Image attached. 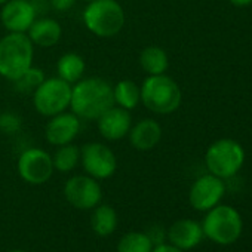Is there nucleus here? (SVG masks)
I'll use <instances>...</instances> for the list:
<instances>
[{
	"instance_id": "1",
	"label": "nucleus",
	"mask_w": 252,
	"mask_h": 252,
	"mask_svg": "<svg viewBox=\"0 0 252 252\" xmlns=\"http://www.w3.org/2000/svg\"><path fill=\"white\" fill-rule=\"evenodd\" d=\"M113 105V85L102 77H83L71 88L70 110L82 120H96Z\"/></svg>"
},
{
	"instance_id": "2",
	"label": "nucleus",
	"mask_w": 252,
	"mask_h": 252,
	"mask_svg": "<svg viewBox=\"0 0 252 252\" xmlns=\"http://www.w3.org/2000/svg\"><path fill=\"white\" fill-rule=\"evenodd\" d=\"M82 21L91 34L111 39L123 30L126 15L117 0H91L82 12Z\"/></svg>"
},
{
	"instance_id": "3",
	"label": "nucleus",
	"mask_w": 252,
	"mask_h": 252,
	"mask_svg": "<svg viewBox=\"0 0 252 252\" xmlns=\"http://www.w3.org/2000/svg\"><path fill=\"white\" fill-rule=\"evenodd\" d=\"M141 88V104L152 113L166 116L175 113L183 102L180 85L166 73L147 76Z\"/></svg>"
},
{
	"instance_id": "4",
	"label": "nucleus",
	"mask_w": 252,
	"mask_h": 252,
	"mask_svg": "<svg viewBox=\"0 0 252 252\" xmlns=\"http://www.w3.org/2000/svg\"><path fill=\"white\" fill-rule=\"evenodd\" d=\"M34 45L27 33H6L0 39V77L15 82L32 65Z\"/></svg>"
},
{
	"instance_id": "5",
	"label": "nucleus",
	"mask_w": 252,
	"mask_h": 252,
	"mask_svg": "<svg viewBox=\"0 0 252 252\" xmlns=\"http://www.w3.org/2000/svg\"><path fill=\"white\" fill-rule=\"evenodd\" d=\"M203 236L218 245L234 243L243 230V221L237 209L230 205L218 203L206 211L202 222Z\"/></svg>"
},
{
	"instance_id": "6",
	"label": "nucleus",
	"mask_w": 252,
	"mask_h": 252,
	"mask_svg": "<svg viewBox=\"0 0 252 252\" xmlns=\"http://www.w3.org/2000/svg\"><path fill=\"white\" fill-rule=\"evenodd\" d=\"M245 149L231 138L214 141L205 153V165L208 172L221 178H233L245 163Z\"/></svg>"
},
{
	"instance_id": "7",
	"label": "nucleus",
	"mask_w": 252,
	"mask_h": 252,
	"mask_svg": "<svg viewBox=\"0 0 252 252\" xmlns=\"http://www.w3.org/2000/svg\"><path fill=\"white\" fill-rule=\"evenodd\" d=\"M71 85L55 77H46L39 88L32 94V102L34 110L45 116L52 117L58 113L70 110L71 101Z\"/></svg>"
},
{
	"instance_id": "8",
	"label": "nucleus",
	"mask_w": 252,
	"mask_h": 252,
	"mask_svg": "<svg viewBox=\"0 0 252 252\" xmlns=\"http://www.w3.org/2000/svg\"><path fill=\"white\" fill-rule=\"evenodd\" d=\"M80 165L86 175L101 181L116 174L117 158L107 144L91 141L80 147Z\"/></svg>"
},
{
	"instance_id": "9",
	"label": "nucleus",
	"mask_w": 252,
	"mask_h": 252,
	"mask_svg": "<svg viewBox=\"0 0 252 252\" xmlns=\"http://www.w3.org/2000/svg\"><path fill=\"white\" fill-rule=\"evenodd\" d=\"M17 169L21 180L32 186H42L48 183L55 171L52 156L40 147L26 149L18 156Z\"/></svg>"
},
{
	"instance_id": "10",
	"label": "nucleus",
	"mask_w": 252,
	"mask_h": 252,
	"mask_svg": "<svg viewBox=\"0 0 252 252\" xmlns=\"http://www.w3.org/2000/svg\"><path fill=\"white\" fill-rule=\"evenodd\" d=\"M65 200L79 211L94 209L101 203L102 189L98 180L89 175H73L64 184Z\"/></svg>"
},
{
	"instance_id": "11",
	"label": "nucleus",
	"mask_w": 252,
	"mask_h": 252,
	"mask_svg": "<svg viewBox=\"0 0 252 252\" xmlns=\"http://www.w3.org/2000/svg\"><path fill=\"white\" fill-rule=\"evenodd\" d=\"M225 194V184L224 180L212 175L205 174L200 175L190 187L189 191V202L190 205L200 212H206L217 206Z\"/></svg>"
},
{
	"instance_id": "12",
	"label": "nucleus",
	"mask_w": 252,
	"mask_h": 252,
	"mask_svg": "<svg viewBox=\"0 0 252 252\" xmlns=\"http://www.w3.org/2000/svg\"><path fill=\"white\" fill-rule=\"evenodd\" d=\"M0 8V23L8 33H27L39 12L33 0H8Z\"/></svg>"
},
{
	"instance_id": "13",
	"label": "nucleus",
	"mask_w": 252,
	"mask_h": 252,
	"mask_svg": "<svg viewBox=\"0 0 252 252\" xmlns=\"http://www.w3.org/2000/svg\"><path fill=\"white\" fill-rule=\"evenodd\" d=\"M48 119L49 120L45 126V140L51 146L60 147L74 143L82 129L80 117H77L71 110H65Z\"/></svg>"
},
{
	"instance_id": "14",
	"label": "nucleus",
	"mask_w": 252,
	"mask_h": 252,
	"mask_svg": "<svg viewBox=\"0 0 252 252\" xmlns=\"http://www.w3.org/2000/svg\"><path fill=\"white\" fill-rule=\"evenodd\" d=\"M95 122L99 135L105 141H119L128 137L132 126V116L131 111L113 105L105 110Z\"/></svg>"
},
{
	"instance_id": "15",
	"label": "nucleus",
	"mask_w": 252,
	"mask_h": 252,
	"mask_svg": "<svg viewBox=\"0 0 252 252\" xmlns=\"http://www.w3.org/2000/svg\"><path fill=\"white\" fill-rule=\"evenodd\" d=\"M162 134V125L156 119L146 117L132 123L131 131L128 134V140L135 150L150 152L160 143Z\"/></svg>"
},
{
	"instance_id": "16",
	"label": "nucleus",
	"mask_w": 252,
	"mask_h": 252,
	"mask_svg": "<svg viewBox=\"0 0 252 252\" xmlns=\"http://www.w3.org/2000/svg\"><path fill=\"white\" fill-rule=\"evenodd\" d=\"M166 237L171 245L177 246L181 251H190L196 248L203 236L202 224L191 220V218H183L175 221L166 231Z\"/></svg>"
},
{
	"instance_id": "17",
	"label": "nucleus",
	"mask_w": 252,
	"mask_h": 252,
	"mask_svg": "<svg viewBox=\"0 0 252 252\" xmlns=\"http://www.w3.org/2000/svg\"><path fill=\"white\" fill-rule=\"evenodd\" d=\"M29 39L34 45V48H52L58 45L63 37V27L61 24L51 17L36 18L32 27L27 32Z\"/></svg>"
},
{
	"instance_id": "18",
	"label": "nucleus",
	"mask_w": 252,
	"mask_h": 252,
	"mask_svg": "<svg viewBox=\"0 0 252 252\" xmlns=\"http://www.w3.org/2000/svg\"><path fill=\"white\" fill-rule=\"evenodd\" d=\"M138 63L147 76L165 74L169 68V57L166 51L158 45L146 46L140 54Z\"/></svg>"
},
{
	"instance_id": "19",
	"label": "nucleus",
	"mask_w": 252,
	"mask_h": 252,
	"mask_svg": "<svg viewBox=\"0 0 252 252\" xmlns=\"http://www.w3.org/2000/svg\"><path fill=\"white\" fill-rule=\"evenodd\" d=\"M86 63L85 58L76 52H67L57 61V76L71 86L85 77Z\"/></svg>"
},
{
	"instance_id": "20",
	"label": "nucleus",
	"mask_w": 252,
	"mask_h": 252,
	"mask_svg": "<svg viewBox=\"0 0 252 252\" xmlns=\"http://www.w3.org/2000/svg\"><path fill=\"white\" fill-rule=\"evenodd\" d=\"M113 101L114 105L128 111L135 110L141 104V88L131 79L119 80L113 85Z\"/></svg>"
},
{
	"instance_id": "21",
	"label": "nucleus",
	"mask_w": 252,
	"mask_h": 252,
	"mask_svg": "<svg viewBox=\"0 0 252 252\" xmlns=\"http://www.w3.org/2000/svg\"><path fill=\"white\" fill-rule=\"evenodd\" d=\"M117 212L111 205H96L91 214V228L95 234L107 237L117 228Z\"/></svg>"
},
{
	"instance_id": "22",
	"label": "nucleus",
	"mask_w": 252,
	"mask_h": 252,
	"mask_svg": "<svg viewBox=\"0 0 252 252\" xmlns=\"http://www.w3.org/2000/svg\"><path fill=\"white\" fill-rule=\"evenodd\" d=\"M54 169L63 174H68L80 165V147L74 146L73 143L57 147L55 153L52 155Z\"/></svg>"
},
{
	"instance_id": "23",
	"label": "nucleus",
	"mask_w": 252,
	"mask_h": 252,
	"mask_svg": "<svg viewBox=\"0 0 252 252\" xmlns=\"http://www.w3.org/2000/svg\"><path fill=\"white\" fill-rule=\"evenodd\" d=\"M153 242L144 231H129L117 243V252H152Z\"/></svg>"
},
{
	"instance_id": "24",
	"label": "nucleus",
	"mask_w": 252,
	"mask_h": 252,
	"mask_svg": "<svg viewBox=\"0 0 252 252\" xmlns=\"http://www.w3.org/2000/svg\"><path fill=\"white\" fill-rule=\"evenodd\" d=\"M46 79L45 76V71L39 67H34L32 65L21 77H18L15 82H12L15 85V89L18 92H23V94H33L39 85Z\"/></svg>"
},
{
	"instance_id": "25",
	"label": "nucleus",
	"mask_w": 252,
	"mask_h": 252,
	"mask_svg": "<svg viewBox=\"0 0 252 252\" xmlns=\"http://www.w3.org/2000/svg\"><path fill=\"white\" fill-rule=\"evenodd\" d=\"M23 129V117L15 111H2L0 114V132L15 135Z\"/></svg>"
},
{
	"instance_id": "26",
	"label": "nucleus",
	"mask_w": 252,
	"mask_h": 252,
	"mask_svg": "<svg viewBox=\"0 0 252 252\" xmlns=\"http://www.w3.org/2000/svg\"><path fill=\"white\" fill-rule=\"evenodd\" d=\"M77 0H48L49 6L57 11V12H67L70 11L74 5H76Z\"/></svg>"
},
{
	"instance_id": "27",
	"label": "nucleus",
	"mask_w": 252,
	"mask_h": 252,
	"mask_svg": "<svg viewBox=\"0 0 252 252\" xmlns=\"http://www.w3.org/2000/svg\"><path fill=\"white\" fill-rule=\"evenodd\" d=\"M152 252H186V251H181L178 249L177 246L171 245V243H159V245H155Z\"/></svg>"
},
{
	"instance_id": "28",
	"label": "nucleus",
	"mask_w": 252,
	"mask_h": 252,
	"mask_svg": "<svg viewBox=\"0 0 252 252\" xmlns=\"http://www.w3.org/2000/svg\"><path fill=\"white\" fill-rule=\"evenodd\" d=\"M228 2L233 6H239V8H245V6H251L252 5V0H228Z\"/></svg>"
},
{
	"instance_id": "29",
	"label": "nucleus",
	"mask_w": 252,
	"mask_h": 252,
	"mask_svg": "<svg viewBox=\"0 0 252 252\" xmlns=\"http://www.w3.org/2000/svg\"><path fill=\"white\" fill-rule=\"evenodd\" d=\"M9 252H27V251H23V249H12V251H9Z\"/></svg>"
},
{
	"instance_id": "30",
	"label": "nucleus",
	"mask_w": 252,
	"mask_h": 252,
	"mask_svg": "<svg viewBox=\"0 0 252 252\" xmlns=\"http://www.w3.org/2000/svg\"><path fill=\"white\" fill-rule=\"evenodd\" d=\"M8 2V0H0V6H2V5H5Z\"/></svg>"
},
{
	"instance_id": "31",
	"label": "nucleus",
	"mask_w": 252,
	"mask_h": 252,
	"mask_svg": "<svg viewBox=\"0 0 252 252\" xmlns=\"http://www.w3.org/2000/svg\"><path fill=\"white\" fill-rule=\"evenodd\" d=\"M83 2H91V0H83Z\"/></svg>"
},
{
	"instance_id": "32",
	"label": "nucleus",
	"mask_w": 252,
	"mask_h": 252,
	"mask_svg": "<svg viewBox=\"0 0 252 252\" xmlns=\"http://www.w3.org/2000/svg\"><path fill=\"white\" fill-rule=\"evenodd\" d=\"M0 114H2V110H0Z\"/></svg>"
},
{
	"instance_id": "33",
	"label": "nucleus",
	"mask_w": 252,
	"mask_h": 252,
	"mask_svg": "<svg viewBox=\"0 0 252 252\" xmlns=\"http://www.w3.org/2000/svg\"><path fill=\"white\" fill-rule=\"evenodd\" d=\"M33 2H36V0H33Z\"/></svg>"
},
{
	"instance_id": "34",
	"label": "nucleus",
	"mask_w": 252,
	"mask_h": 252,
	"mask_svg": "<svg viewBox=\"0 0 252 252\" xmlns=\"http://www.w3.org/2000/svg\"><path fill=\"white\" fill-rule=\"evenodd\" d=\"M116 252H117V251H116Z\"/></svg>"
}]
</instances>
